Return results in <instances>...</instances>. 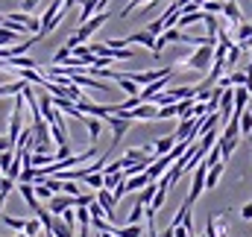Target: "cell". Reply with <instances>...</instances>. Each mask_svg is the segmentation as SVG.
<instances>
[{
    "label": "cell",
    "mask_w": 252,
    "mask_h": 237,
    "mask_svg": "<svg viewBox=\"0 0 252 237\" xmlns=\"http://www.w3.org/2000/svg\"><path fill=\"white\" fill-rule=\"evenodd\" d=\"M18 193H21V196H24V202L32 208V214L41 208V202L35 199V193H32V184H30V181H18Z\"/></svg>",
    "instance_id": "cell-9"
},
{
    "label": "cell",
    "mask_w": 252,
    "mask_h": 237,
    "mask_svg": "<svg viewBox=\"0 0 252 237\" xmlns=\"http://www.w3.org/2000/svg\"><path fill=\"white\" fill-rule=\"evenodd\" d=\"M6 196H9V193H6V190H0V211H3V205H6Z\"/></svg>",
    "instance_id": "cell-29"
},
{
    "label": "cell",
    "mask_w": 252,
    "mask_h": 237,
    "mask_svg": "<svg viewBox=\"0 0 252 237\" xmlns=\"http://www.w3.org/2000/svg\"><path fill=\"white\" fill-rule=\"evenodd\" d=\"M53 152H30V164L32 167H44V164H53Z\"/></svg>",
    "instance_id": "cell-16"
},
{
    "label": "cell",
    "mask_w": 252,
    "mask_h": 237,
    "mask_svg": "<svg viewBox=\"0 0 252 237\" xmlns=\"http://www.w3.org/2000/svg\"><path fill=\"white\" fill-rule=\"evenodd\" d=\"M161 237H173V226H167V229L161 232Z\"/></svg>",
    "instance_id": "cell-30"
},
{
    "label": "cell",
    "mask_w": 252,
    "mask_h": 237,
    "mask_svg": "<svg viewBox=\"0 0 252 237\" xmlns=\"http://www.w3.org/2000/svg\"><path fill=\"white\" fill-rule=\"evenodd\" d=\"M67 56H70V47H64V44H62V47L56 50V56H53V64H62Z\"/></svg>",
    "instance_id": "cell-26"
},
{
    "label": "cell",
    "mask_w": 252,
    "mask_h": 237,
    "mask_svg": "<svg viewBox=\"0 0 252 237\" xmlns=\"http://www.w3.org/2000/svg\"><path fill=\"white\" fill-rule=\"evenodd\" d=\"M173 144H176V138H173V135H164V138H158V141L153 144V152H156V155H167V152L173 149Z\"/></svg>",
    "instance_id": "cell-13"
},
{
    "label": "cell",
    "mask_w": 252,
    "mask_h": 237,
    "mask_svg": "<svg viewBox=\"0 0 252 237\" xmlns=\"http://www.w3.org/2000/svg\"><path fill=\"white\" fill-rule=\"evenodd\" d=\"M0 27H3V15H0Z\"/></svg>",
    "instance_id": "cell-33"
},
{
    "label": "cell",
    "mask_w": 252,
    "mask_h": 237,
    "mask_svg": "<svg viewBox=\"0 0 252 237\" xmlns=\"http://www.w3.org/2000/svg\"><path fill=\"white\" fill-rule=\"evenodd\" d=\"M173 73V67H161V70H144V73H124L129 76L135 85H147V82H156V79H161V76H170Z\"/></svg>",
    "instance_id": "cell-6"
},
{
    "label": "cell",
    "mask_w": 252,
    "mask_h": 237,
    "mask_svg": "<svg viewBox=\"0 0 252 237\" xmlns=\"http://www.w3.org/2000/svg\"><path fill=\"white\" fill-rule=\"evenodd\" d=\"M176 18H179V6H176V3H170V6H167V12L158 18L161 30H167V27H176Z\"/></svg>",
    "instance_id": "cell-12"
},
{
    "label": "cell",
    "mask_w": 252,
    "mask_h": 237,
    "mask_svg": "<svg viewBox=\"0 0 252 237\" xmlns=\"http://www.w3.org/2000/svg\"><path fill=\"white\" fill-rule=\"evenodd\" d=\"M217 149H220V158L229 161V155L238 149V138H229V135H217Z\"/></svg>",
    "instance_id": "cell-8"
},
{
    "label": "cell",
    "mask_w": 252,
    "mask_h": 237,
    "mask_svg": "<svg viewBox=\"0 0 252 237\" xmlns=\"http://www.w3.org/2000/svg\"><path fill=\"white\" fill-rule=\"evenodd\" d=\"M126 44H141V47H147V50L153 53V47H156V35H150L147 30H141V32L126 35Z\"/></svg>",
    "instance_id": "cell-7"
},
{
    "label": "cell",
    "mask_w": 252,
    "mask_h": 237,
    "mask_svg": "<svg viewBox=\"0 0 252 237\" xmlns=\"http://www.w3.org/2000/svg\"><path fill=\"white\" fill-rule=\"evenodd\" d=\"M32 193H35V199H50L53 196V190L44 181H32Z\"/></svg>",
    "instance_id": "cell-19"
},
{
    "label": "cell",
    "mask_w": 252,
    "mask_h": 237,
    "mask_svg": "<svg viewBox=\"0 0 252 237\" xmlns=\"http://www.w3.org/2000/svg\"><path fill=\"white\" fill-rule=\"evenodd\" d=\"M38 3H41V0H24V3H21V12H32Z\"/></svg>",
    "instance_id": "cell-27"
},
{
    "label": "cell",
    "mask_w": 252,
    "mask_h": 237,
    "mask_svg": "<svg viewBox=\"0 0 252 237\" xmlns=\"http://www.w3.org/2000/svg\"><path fill=\"white\" fill-rule=\"evenodd\" d=\"M112 235H115V237H141V235H144V229H141V223H135V226H129V223H126V229L112 226Z\"/></svg>",
    "instance_id": "cell-15"
},
{
    "label": "cell",
    "mask_w": 252,
    "mask_h": 237,
    "mask_svg": "<svg viewBox=\"0 0 252 237\" xmlns=\"http://www.w3.org/2000/svg\"><path fill=\"white\" fill-rule=\"evenodd\" d=\"M247 112H250V115H252V97H250V103H247Z\"/></svg>",
    "instance_id": "cell-31"
},
{
    "label": "cell",
    "mask_w": 252,
    "mask_h": 237,
    "mask_svg": "<svg viewBox=\"0 0 252 237\" xmlns=\"http://www.w3.org/2000/svg\"><path fill=\"white\" fill-rule=\"evenodd\" d=\"M153 178L147 176V173H135V176H126L124 178V187H126V193H135V190H141L144 184H150Z\"/></svg>",
    "instance_id": "cell-10"
},
{
    "label": "cell",
    "mask_w": 252,
    "mask_h": 237,
    "mask_svg": "<svg viewBox=\"0 0 252 237\" xmlns=\"http://www.w3.org/2000/svg\"><path fill=\"white\" fill-rule=\"evenodd\" d=\"M15 237H27V235H24V232H18V235H15Z\"/></svg>",
    "instance_id": "cell-32"
},
{
    "label": "cell",
    "mask_w": 252,
    "mask_h": 237,
    "mask_svg": "<svg viewBox=\"0 0 252 237\" xmlns=\"http://www.w3.org/2000/svg\"><path fill=\"white\" fill-rule=\"evenodd\" d=\"M205 170H208V167H205L202 161H199V164L193 167V178H190V190H188V199H185V205H190V208H193V202L199 199V193L205 190Z\"/></svg>",
    "instance_id": "cell-3"
},
{
    "label": "cell",
    "mask_w": 252,
    "mask_h": 237,
    "mask_svg": "<svg viewBox=\"0 0 252 237\" xmlns=\"http://www.w3.org/2000/svg\"><path fill=\"white\" fill-rule=\"evenodd\" d=\"M109 18H112V15H109L106 9H97V12H94L88 21H82V24H79V30L73 32V35H76V41H79V44H82V41H88V38H91V35H94V32L109 21Z\"/></svg>",
    "instance_id": "cell-2"
},
{
    "label": "cell",
    "mask_w": 252,
    "mask_h": 237,
    "mask_svg": "<svg viewBox=\"0 0 252 237\" xmlns=\"http://www.w3.org/2000/svg\"><path fill=\"white\" fill-rule=\"evenodd\" d=\"M199 9H202V12H208V15H220V12H223V0H205Z\"/></svg>",
    "instance_id": "cell-20"
},
{
    "label": "cell",
    "mask_w": 252,
    "mask_h": 237,
    "mask_svg": "<svg viewBox=\"0 0 252 237\" xmlns=\"http://www.w3.org/2000/svg\"><path fill=\"white\" fill-rule=\"evenodd\" d=\"M24 235H27V237H38V235H41V223H38V217L24 220Z\"/></svg>",
    "instance_id": "cell-18"
},
{
    "label": "cell",
    "mask_w": 252,
    "mask_h": 237,
    "mask_svg": "<svg viewBox=\"0 0 252 237\" xmlns=\"http://www.w3.org/2000/svg\"><path fill=\"white\" fill-rule=\"evenodd\" d=\"M3 226H9L12 232H24V220H21V217H9V214H3Z\"/></svg>",
    "instance_id": "cell-22"
},
{
    "label": "cell",
    "mask_w": 252,
    "mask_h": 237,
    "mask_svg": "<svg viewBox=\"0 0 252 237\" xmlns=\"http://www.w3.org/2000/svg\"><path fill=\"white\" fill-rule=\"evenodd\" d=\"M82 123L88 126V138H91V141H97V138H100V132H103V120L85 115V118H82Z\"/></svg>",
    "instance_id": "cell-14"
},
{
    "label": "cell",
    "mask_w": 252,
    "mask_h": 237,
    "mask_svg": "<svg viewBox=\"0 0 252 237\" xmlns=\"http://www.w3.org/2000/svg\"><path fill=\"white\" fill-rule=\"evenodd\" d=\"M106 123L112 126V147L124 141V135L129 132V126H132V120L121 118V115H109V118H106Z\"/></svg>",
    "instance_id": "cell-4"
},
{
    "label": "cell",
    "mask_w": 252,
    "mask_h": 237,
    "mask_svg": "<svg viewBox=\"0 0 252 237\" xmlns=\"http://www.w3.org/2000/svg\"><path fill=\"white\" fill-rule=\"evenodd\" d=\"M241 220H252V202H247V205L241 208Z\"/></svg>",
    "instance_id": "cell-28"
},
{
    "label": "cell",
    "mask_w": 252,
    "mask_h": 237,
    "mask_svg": "<svg viewBox=\"0 0 252 237\" xmlns=\"http://www.w3.org/2000/svg\"><path fill=\"white\" fill-rule=\"evenodd\" d=\"M27 85H30V82H24V79H12V82L0 85V97H15V94H21Z\"/></svg>",
    "instance_id": "cell-11"
},
{
    "label": "cell",
    "mask_w": 252,
    "mask_h": 237,
    "mask_svg": "<svg viewBox=\"0 0 252 237\" xmlns=\"http://www.w3.org/2000/svg\"><path fill=\"white\" fill-rule=\"evenodd\" d=\"M112 59H118V61H129V59H132V50H129V47H121V50H112Z\"/></svg>",
    "instance_id": "cell-25"
},
{
    "label": "cell",
    "mask_w": 252,
    "mask_h": 237,
    "mask_svg": "<svg viewBox=\"0 0 252 237\" xmlns=\"http://www.w3.org/2000/svg\"><path fill=\"white\" fill-rule=\"evenodd\" d=\"M141 220H144V205H141V202H135V205H132V211H129V220H126V223H129V226H135V223H141Z\"/></svg>",
    "instance_id": "cell-21"
},
{
    "label": "cell",
    "mask_w": 252,
    "mask_h": 237,
    "mask_svg": "<svg viewBox=\"0 0 252 237\" xmlns=\"http://www.w3.org/2000/svg\"><path fill=\"white\" fill-rule=\"evenodd\" d=\"M94 199H97V205L103 208V214H106V220L109 223H115V196H112V190H106V187H100L97 193H94Z\"/></svg>",
    "instance_id": "cell-5"
},
{
    "label": "cell",
    "mask_w": 252,
    "mask_h": 237,
    "mask_svg": "<svg viewBox=\"0 0 252 237\" xmlns=\"http://www.w3.org/2000/svg\"><path fill=\"white\" fill-rule=\"evenodd\" d=\"M211 53H214L211 44H196V50L190 53L188 59H182V67L196 70V73H208V67H211Z\"/></svg>",
    "instance_id": "cell-1"
},
{
    "label": "cell",
    "mask_w": 252,
    "mask_h": 237,
    "mask_svg": "<svg viewBox=\"0 0 252 237\" xmlns=\"http://www.w3.org/2000/svg\"><path fill=\"white\" fill-rule=\"evenodd\" d=\"M82 181H85L91 190H100V187H103V173H88V176L82 178Z\"/></svg>",
    "instance_id": "cell-23"
},
{
    "label": "cell",
    "mask_w": 252,
    "mask_h": 237,
    "mask_svg": "<svg viewBox=\"0 0 252 237\" xmlns=\"http://www.w3.org/2000/svg\"><path fill=\"white\" fill-rule=\"evenodd\" d=\"M59 217H62V223H64V226L76 229V214H73V208H64L62 214H59Z\"/></svg>",
    "instance_id": "cell-24"
},
{
    "label": "cell",
    "mask_w": 252,
    "mask_h": 237,
    "mask_svg": "<svg viewBox=\"0 0 252 237\" xmlns=\"http://www.w3.org/2000/svg\"><path fill=\"white\" fill-rule=\"evenodd\" d=\"M250 138H252V132H250Z\"/></svg>",
    "instance_id": "cell-34"
},
{
    "label": "cell",
    "mask_w": 252,
    "mask_h": 237,
    "mask_svg": "<svg viewBox=\"0 0 252 237\" xmlns=\"http://www.w3.org/2000/svg\"><path fill=\"white\" fill-rule=\"evenodd\" d=\"M153 193H156V181H150V184H144V187L138 190V199H135V202H141V205H150V199H153Z\"/></svg>",
    "instance_id": "cell-17"
}]
</instances>
